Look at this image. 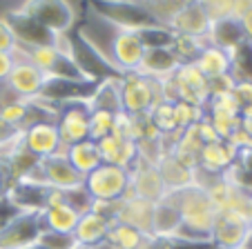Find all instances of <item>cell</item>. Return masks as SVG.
I'll list each match as a JSON object with an SVG mask.
<instances>
[{
    "label": "cell",
    "mask_w": 252,
    "mask_h": 249,
    "mask_svg": "<svg viewBox=\"0 0 252 249\" xmlns=\"http://www.w3.org/2000/svg\"><path fill=\"white\" fill-rule=\"evenodd\" d=\"M45 80H47V76H45L38 67H33L32 62H27V60H16L5 83L16 94V98L32 100L40 94Z\"/></svg>",
    "instance_id": "cell-15"
},
{
    "label": "cell",
    "mask_w": 252,
    "mask_h": 249,
    "mask_svg": "<svg viewBox=\"0 0 252 249\" xmlns=\"http://www.w3.org/2000/svg\"><path fill=\"white\" fill-rule=\"evenodd\" d=\"M90 111L100 109V111L119 113L123 111V103H121V78H107L103 83H98L92 94V98L87 100Z\"/></svg>",
    "instance_id": "cell-29"
},
{
    "label": "cell",
    "mask_w": 252,
    "mask_h": 249,
    "mask_svg": "<svg viewBox=\"0 0 252 249\" xmlns=\"http://www.w3.org/2000/svg\"><path fill=\"white\" fill-rule=\"evenodd\" d=\"M181 229V212L172 196L167 194L163 200L154 202L152 216V238L154 240H174L176 231Z\"/></svg>",
    "instance_id": "cell-21"
},
{
    "label": "cell",
    "mask_w": 252,
    "mask_h": 249,
    "mask_svg": "<svg viewBox=\"0 0 252 249\" xmlns=\"http://www.w3.org/2000/svg\"><path fill=\"white\" fill-rule=\"evenodd\" d=\"M234 87V80L230 78V74L217 76V78H208V94L210 96H221V94H230Z\"/></svg>",
    "instance_id": "cell-42"
},
{
    "label": "cell",
    "mask_w": 252,
    "mask_h": 249,
    "mask_svg": "<svg viewBox=\"0 0 252 249\" xmlns=\"http://www.w3.org/2000/svg\"><path fill=\"white\" fill-rule=\"evenodd\" d=\"M241 129L248 134V138L252 140V113H246V116H241Z\"/></svg>",
    "instance_id": "cell-48"
},
{
    "label": "cell",
    "mask_w": 252,
    "mask_h": 249,
    "mask_svg": "<svg viewBox=\"0 0 252 249\" xmlns=\"http://www.w3.org/2000/svg\"><path fill=\"white\" fill-rule=\"evenodd\" d=\"M83 187L87 189L92 200H121L129 187V171L114 165H100L85 176Z\"/></svg>",
    "instance_id": "cell-5"
},
{
    "label": "cell",
    "mask_w": 252,
    "mask_h": 249,
    "mask_svg": "<svg viewBox=\"0 0 252 249\" xmlns=\"http://www.w3.org/2000/svg\"><path fill=\"white\" fill-rule=\"evenodd\" d=\"M152 245V238L143 236L138 229L123 222H112L107 238H105V249H148Z\"/></svg>",
    "instance_id": "cell-27"
},
{
    "label": "cell",
    "mask_w": 252,
    "mask_h": 249,
    "mask_svg": "<svg viewBox=\"0 0 252 249\" xmlns=\"http://www.w3.org/2000/svg\"><path fill=\"white\" fill-rule=\"evenodd\" d=\"M248 40L246 31H243V25L239 18H223V20H214L210 23L208 36H205V43L212 45L217 49H223V52H232L234 47Z\"/></svg>",
    "instance_id": "cell-24"
},
{
    "label": "cell",
    "mask_w": 252,
    "mask_h": 249,
    "mask_svg": "<svg viewBox=\"0 0 252 249\" xmlns=\"http://www.w3.org/2000/svg\"><path fill=\"white\" fill-rule=\"evenodd\" d=\"M96 85L98 83H92V80H65V78H49L45 80L43 89L36 98L47 100V103L56 105H67V103H87L94 94Z\"/></svg>",
    "instance_id": "cell-10"
},
{
    "label": "cell",
    "mask_w": 252,
    "mask_h": 249,
    "mask_svg": "<svg viewBox=\"0 0 252 249\" xmlns=\"http://www.w3.org/2000/svg\"><path fill=\"white\" fill-rule=\"evenodd\" d=\"M250 222L243 214L237 212H219L214 218L212 231H210V245L214 249H243Z\"/></svg>",
    "instance_id": "cell-6"
},
{
    "label": "cell",
    "mask_w": 252,
    "mask_h": 249,
    "mask_svg": "<svg viewBox=\"0 0 252 249\" xmlns=\"http://www.w3.org/2000/svg\"><path fill=\"white\" fill-rule=\"evenodd\" d=\"M243 249H252V227H250V234H248L246 243H243Z\"/></svg>",
    "instance_id": "cell-50"
},
{
    "label": "cell",
    "mask_w": 252,
    "mask_h": 249,
    "mask_svg": "<svg viewBox=\"0 0 252 249\" xmlns=\"http://www.w3.org/2000/svg\"><path fill=\"white\" fill-rule=\"evenodd\" d=\"M145 54L138 31H119L114 38V47H112V62L121 74L136 71L141 65V58Z\"/></svg>",
    "instance_id": "cell-16"
},
{
    "label": "cell",
    "mask_w": 252,
    "mask_h": 249,
    "mask_svg": "<svg viewBox=\"0 0 252 249\" xmlns=\"http://www.w3.org/2000/svg\"><path fill=\"white\" fill-rule=\"evenodd\" d=\"M152 216H154V202L143 200V198H123V205H121L119 216H116L114 222L129 225L141 231L143 236L152 238Z\"/></svg>",
    "instance_id": "cell-19"
},
{
    "label": "cell",
    "mask_w": 252,
    "mask_h": 249,
    "mask_svg": "<svg viewBox=\"0 0 252 249\" xmlns=\"http://www.w3.org/2000/svg\"><path fill=\"white\" fill-rule=\"evenodd\" d=\"M152 120L154 129L158 132V136H172L179 132L176 127V118H174V103H158L152 107V111L148 113Z\"/></svg>",
    "instance_id": "cell-33"
},
{
    "label": "cell",
    "mask_w": 252,
    "mask_h": 249,
    "mask_svg": "<svg viewBox=\"0 0 252 249\" xmlns=\"http://www.w3.org/2000/svg\"><path fill=\"white\" fill-rule=\"evenodd\" d=\"M114 118L116 113L100 111V109L90 111V140L98 142L103 138L112 136L114 134Z\"/></svg>",
    "instance_id": "cell-35"
},
{
    "label": "cell",
    "mask_w": 252,
    "mask_h": 249,
    "mask_svg": "<svg viewBox=\"0 0 252 249\" xmlns=\"http://www.w3.org/2000/svg\"><path fill=\"white\" fill-rule=\"evenodd\" d=\"M174 118H176V127H179V132H183V129L192 127V125H196V122L203 118V107H194V105L190 103H174Z\"/></svg>",
    "instance_id": "cell-39"
},
{
    "label": "cell",
    "mask_w": 252,
    "mask_h": 249,
    "mask_svg": "<svg viewBox=\"0 0 252 249\" xmlns=\"http://www.w3.org/2000/svg\"><path fill=\"white\" fill-rule=\"evenodd\" d=\"M38 243L45 245L47 249H78L74 234H61V231H49V229L40 231Z\"/></svg>",
    "instance_id": "cell-40"
},
{
    "label": "cell",
    "mask_w": 252,
    "mask_h": 249,
    "mask_svg": "<svg viewBox=\"0 0 252 249\" xmlns=\"http://www.w3.org/2000/svg\"><path fill=\"white\" fill-rule=\"evenodd\" d=\"M5 23L7 27L11 29L14 33L16 43L25 49H32V47H47V45H58V38L56 33H52L49 29H45L43 25H38L33 18H29L27 14H23L20 9H11L7 11L5 16Z\"/></svg>",
    "instance_id": "cell-8"
},
{
    "label": "cell",
    "mask_w": 252,
    "mask_h": 249,
    "mask_svg": "<svg viewBox=\"0 0 252 249\" xmlns=\"http://www.w3.org/2000/svg\"><path fill=\"white\" fill-rule=\"evenodd\" d=\"M230 78L234 83H252V40H243L239 47L228 52Z\"/></svg>",
    "instance_id": "cell-32"
},
{
    "label": "cell",
    "mask_w": 252,
    "mask_h": 249,
    "mask_svg": "<svg viewBox=\"0 0 252 249\" xmlns=\"http://www.w3.org/2000/svg\"><path fill=\"white\" fill-rule=\"evenodd\" d=\"M239 20H241V25H243V31H246L248 40H252V9L248 11V14H243Z\"/></svg>",
    "instance_id": "cell-47"
},
{
    "label": "cell",
    "mask_w": 252,
    "mask_h": 249,
    "mask_svg": "<svg viewBox=\"0 0 252 249\" xmlns=\"http://www.w3.org/2000/svg\"><path fill=\"white\" fill-rule=\"evenodd\" d=\"M18 9L56 36L71 31L78 20L69 0H25Z\"/></svg>",
    "instance_id": "cell-4"
},
{
    "label": "cell",
    "mask_w": 252,
    "mask_h": 249,
    "mask_svg": "<svg viewBox=\"0 0 252 249\" xmlns=\"http://www.w3.org/2000/svg\"><path fill=\"white\" fill-rule=\"evenodd\" d=\"M167 196V189L158 176L157 165L136 160L132 169H129V187L123 198H143L150 202H158Z\"/></svg>",
    "instance_id": "cell-11"
},
{
    "label": "cell",
    "mask_w": 252,
    "mask_h": 249,
    "mask_svg": "<svg viewBox=\"0 0 252 249\" xmlns=\"http://www.w3.org/2000/svg\"><path fill=\"white\" fill-rule=\"evenodd\" d=\"M20 136H23L25 149H29L36 158H49V156H54V154L65 151L54 120L33 122V125H29L27 129L20 132Z\"/></svg>",
    "instance_id": "cell-13"
},
{
    "label": "cell",
    "mask_w": 252,
    "mask_h": 249,
    "mask_svg": "<svg viewBox=\"0 0 252 249\" xmlns=\"http://www.w3.org/2000/svg\"><path fill=\"white\" fill-rule=\"evenodd\" d=\"M174 36H190V38H205L210 29V18L205 16V11L201 9L196 2H190L188 7H183L174 18L167 25Z\"/></svg>",
    "instance_id": "cell-22"
},
{
    "label": "cell",
    "mask_w": 252,
    "mask_h": 249,
    "mask_svg": "<svg viewBox=\"0 0 252 249\" xmlns=\"http://www.w3.org/2000/svg\"><path fill=\"white\" fill-rule=\"evenodd\" d=\"M96 145H98V154H100L103 165H114V167H121V169L129 171L138 160L136 142L127 140V138H121V136H116V134L98 140Z\"/></svg>",
    "instance_id": "cell-17"
},
{
    "label": "cell",
    "mask_w": 252,
    "mask_h": 249,
    "mask_svg": "<svg viewBox=\"0 0 252 249\" xmlns=\"http://www.w3.org/2000/svg\"><path fill=\"white\" fill-rule=\"evenodd\" d=\"M181 67V60L176 58V54L172 52V47L165 49H145L141 58L136 74L145 76V78H154V80H163L170 78L176 69Z\"/></svg>",
    "instance_id": "cell-20"
},
{
    "label": "cell",
    "mask_w": 252,
    "mask_h": 249,
    "mask_svg": "<svg viewBox=\"0 0 252 249\" xmlns=\"http://www.w3.org/2000/svg\"><path fill=\"white\" fill-rule=\"evenodd\" d=\"M194 65L205 78H217V76L228 74L230 56H228V52H223V49H217V47H212V45H205V47L201 49L199 58L194 60Z\"/></svg>",
    "instance_id": "cell-30"
},
{
    "label": "cell",
    "mask_w": 252,
    "mask_h": 249,
    "mask_svg": "<svg viewBox=\"0 0 252 249\" xmlns=\"http://www.w3.org/2000/svg\"><path fill=\"white\" fill-rule=\"evenodd\" d=\"M194 2L205 11L210 23L234 16V0H194Z\"/></svg>",
    "instance_id": "cell-38"
},
{
    "label": "cell",
    "mask_w": 252,
    "mask_h": 249,
    "mask_svg": "<svg viewBox=\"0 0 252 249\" xmlns=\"http://www.w3.org/2000/svg\"><path fill=\"white\" fill-rule=\"evenodd\" d=\"M237 158H239V151L228 140L208 142V145H203V149L199 154V169L214 176H221L237 163Z\"/></svg>",
    "instance_id": "cell-18"
},
{
    "label": "cell",
    "mask_w": 252,
    "mask_h": 249,
    "mask_svg": "<svg viewBox=\"0 0 252 249\" xmlns=\"http://www.w3.org/2000/svg\"><path fill=\"white\" fill-rule=\"evenodd\" d=\"M81 214L69 207L67 202H56V205H49L40 212V221H43V229L49 231H61V234H71L74 227H76Z\"/></svg>",
    "instance_id": "cell-28"
},
{
    "label": "cell",
    "mask_w": 252,
    "mask_h": 249,
    "mask_svg": "<svg viewBox=\"0 0 252 249\" xmlns=\"http://www.w3.org/2000/svg\"><path fill=\"white\" fill-rule=\"evenodd\" d=\"M40 174H43L47 187L61 189V192L83 187V183H85V176H81L71 167V163L65 158L63 151L49 156V158H40Z\"/></svg>",
    "instance_id": "cell-14"
},
{
    "label": "cell",
    "mask_w": 252,
    "mask_h": 249,
    "mask_svg": "<svg viewBox=\"0 0 252 249\" xmlns=\"http://www.w3.org/2000/svg\"><path fill=\"white\" fill-rule=\"evenodd\" d=\"M58 49H61V47H58ZM47 76H49V78H65V80H85V76L81 74V69L74 65V60H71V58L67 56L63 49H61V54H58L56 62L52 65V69H49Z\"/></svg>",
    "instance_id": "cell-37"
},
{
    "label": "cell",
    "mask_w": 252,
    "mask_h": 249,
    "mask_svg": "<svg viewBox=\"0 0 252 249\" xmlns=\"http://www.w3.org/2000/svg\"><path fill=\"white\" fill-rule=\"evenodd\" d=\"M121 103L123 111L132 116H145L152 111L154 105L163 103L161 80L145 78V76L129 71L121 76Z\"/></svg>",
    "instance_id": "cell-2"
},
{
    "label": "cell",
    "mask_w": 252,
    "mask_h": 249,
    "mask_svg": "<svg viewBox=\"0 0 252 249\" xmlns=\"http://www.w3.org/2000/svg\"><path fill=\"white\" fill-rule=\"evenodd\" d=\"M157 169H158V176H161L163 185H165L167 194L186 189L194 183V171L188 169L186 165H181L172 154H165L161 160H158Z\"/></svg>",
    "instance_id": "cell-25"
},
{
    "label": "cell",
    "mask_w": 252,
    "mask_h": 249,
    "mask_svg": "<svg viewBox=\"0 0 252 249\" xmlns=\"http://www.w3.org/2000/svg\"><path fill=\"white\" fill-rule=\"evenodd\" d=\"M65 158L71 163V167L78 171L81 176H87L92 174V171L96 169V167H100L103 165V160H100V154H98V145H96L94 140H81L76 142V145H69L65 147Z\"/></svg>",
    "instance_id": "cell-26"
},
{
    "label": "cell",
    "mask_w": 252,
    "mask_h": 249,
    "mask_svg": "<svg viewBox=\"0 0 252 249\" xmlns=\"http://www.w3.org/2000/svg\"><path fill=\"white\" fill-rule=\"evenodd\" d=\"M237 165L241 167L246 174L252 176V149H246V151H239V158H237Z\"/></svg>",
    "instance_id": "cell-46"
},
{
    "label": "cell",
    "mask_w": 252,
    "mask_h": 249,
    "mask_svg": "<svg viewBox=\"0 0 252 249\" xmlns=\"http://www.w3.org/2000/svg\"><path fill=\"white\" fill-rule=\"evenodd\" d=\"M56 129L63 147L76 145L90 138V107L87 103H67L58 107Z\"/></svg>",
    "instance_id": "cell-7"
},
{
    "label": "cell",
    "mask_w": 252,
    "mask_h": 249,
    "mask_svg": "<svg viewBox=\"0 0 252 249\" xmlns=\"http://www.w3.org/2000/svg\"><path fill=\"white\" fill-rule=\"evenodd\" d=\"M205 38H190V36H174L172 43V52L176 54V58L181 60V65H190L199 58L201 49L205 47Z\"/></svg>",
    "instance_id": "cell-34"
},
{
    "label": "cell",
    "mask_w": 252,
    "mask_h": 249,
    "mask_svg": "<svg viewBox=\"0 0 252 249\" xmlns=\"http://www.w3.org/2000/svg\"><path fill=\"white\" fill-rule=\"evenodd\" d=\"M112 221H107L105 216L96 212H85L81 214L76 227H74V238H76L78 247H103L107 231H110Z\"/></svg>",
    "instance_id": "cell-23"
},
{
    "label": "cell",
    "mask_w": 252,
    "mask_h": 249,
    "mask_svg": "<svg viewBox=\"0 0 252 249\" xmlns=\"http://www.w3.org/2000/svg\"><path fill=\"white\" fill-rule=\"evenodd\" d=\"M25 249H47V247L40 245V243H33V245H29V247H25Z\"/></svg>",
    "instance_id": "cell-51"
},
{
    "label": "cell",
    "mask_w": 252,
    "mask_h": 249,
    "mask_svg": "<svg viewBox=\"0 0 252 249\" xmlns=\"http://www.w3.org/2000/svg\"><path fill=\"white\" fill-rule=\"evenodd\" d=\"M92 11L114 25L121 31H141L154 27V18L132 0H85Z\"/></svg>",
    "instance_id": "cell-3"
},
{
    "label": "cell",
    "mask_w": 252,
    "mask_h": 249,
    "mask_svg": "<svg viewBox=\"0 0 252 249\" xmlns=\"http://www.w3.org/2000/svg\"><path fill=\"white\" fill-rule=\"evenodd\" d=\"M246 218H248V222L252 225V192H250V196H248V205H246Z\"/></svg>",
    "instance_id": "cell-49"
},
{
    "label": "cell",
    "mask_w": 252,
    "mask_h": 249,
    "mask_svg": "<svg viewBox=\"0 0 252 249\" xmlns=\"http://www.w3.org/2000/svg\"><path fill=\"white\" fill-rule=\"evenodd\" d=\"M194 127H196V132H199V138L203 140V145H208V142H217V140H221V138L217 136V132H214V127L210 125V120H208L205 116L201 118L199 122H196Z\"/></svg>",
    "instance_id": "cell-44"
},
{
    "label": "cell",
    "mask_w": 252,
    "mask_h": 249,
    "mask_svg": "<svg viewBox=\"0 0 252 249\" xmlns=\"http://www.w3.org/2000/svg\"><path fill=\"white\" fill-rule=\"evenodd\" d=\"M132 2H136L138 7H143V9L154 18L157 25L167 27L170 20L174 18L183 7H188L190 2H194V0H132Z\"/></svg>",
    "instance_id": "cell-31"
},
{
    "label": "cell",
    "mask_w": 252,
    "mask_h": 249,
    "mask_svg": "<svg viewBox=\"0 0 252 249\" xmlns=\"http://www.w3.org/2000/svg\"><path fill=\"white\" fill-rule=\"evenodd\" d=\"M232 98L239 107V113L246 116V113H252V83H234L232 87Z\"/></svg>",
    "instance_id": "cell-41"
},
{
    "label": "cell",
    "mask_w": 252,
    "mask_h": 249,
    "mask_svg": "<svg viewBox=\"0 0 252 249\" xmlns=\"http://www.w3.org/2000/svg\"><path fill=\"white\" fill-rule=\"evenodd\" d=\"M14 56L11 54H5V52H0V83H5L7 76H9L11 67H14Z\"/></svg>",
    "instance_id": "cell-45"
},
{
    "label": "cell",
    "mask_w": 252,
    "mask_h": 249,
    "mask_svg": "<svg viewBox=\"0 0 252 249\" xmlns=\"http://www.w3.org/2000/svg\"><path fill=\"white\" fill-rule=\"evenodd\" d=\"M58 47L74 60V65L81 69V74L85 76V80L92 83H103L107 78H121V71L112 65L100 52H96L85 38L78 33V29L74 27L71 31H67L65 36L58 38Z\"/></svg>",
    "instance_id": "cell-1"
},
{
    "label": "cell",
    "mask_w": 252,
    "mask_h": 249,
    "mask_svg": "<svg viewBox=\"0 0 252 249\" xmlns=\"http://www.w3.org/2000/svg\"><path fill=\"white\" fill-rule=\"evenodd\" d=\"M43 231L40 212H20L9 225L0 229V249H25L38 243Z\"/></svg>",
    "instance_id": "cell-9"
},
{
    "label": "cell",
    "mask_w": 252,
    "mask_h": 249,
    "mask_svg": "<svg viewBox=\"0 0 252 249\" xmlns=\"http://www.w3.org/2000/svg\"><path fill=\"white\" fill-rule=\"evenodd\" d=\"M138 38H141V43L145 49H165V47H172V43H174V33L167 27H161V25L141 29Z\"/></svg>",
    "instance_id": "cell-36"
},
{
    "label": "cell",
    "mask_w": 252,
    "mask_h": 249,
    "mask_svg": "<svg viewBox=\"0 0 252 249\" xmlns=\"http://www.w3.org/2000/svg\"><path fill=\"white\" fill-rule=\"evenodd\" d=\"M172 83L176 89V98L181 103H190L194 107H205L210 94H208V78L196 69L194 62L181 65L172 74ZM176 100V103H179Z\"/></svg>",
    "instance_id": "cell-12"
},
{
    "label": "cell",
    "mask_w": 252,
    "mask_h": 249,
    "mask_svg": "<svg viewBox=\"0 0 252 249\" xmlns=\"http://www.w3.org/2000/svg\"><path fill=\"white\" fill-rule=\"evenodd\" d=\"M16 38L14 33H11V29L7 27L5 18H0V52H5V54H11L16 49Z\"/></svg>",
    "instance_id": "cell-43"
}]
</instances>
